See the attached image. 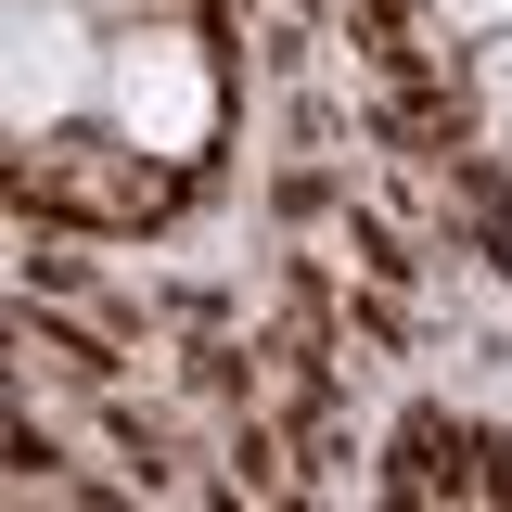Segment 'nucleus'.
<instances>
[{"label":"nucleus","mask_w":512,"mask_h":512,"mask_svg":"<svg viewBox=\"0 0 512 512\" xmlns=\"http://www.w3.org/2000/svg\"><path fill=\"white\" fill-rule=\"evenodd\" d=\"M103 64H116V39H103L90 0H13L0 13V116H13V141L39 154L64 116H90Z\"/></svg>","instance_id":"2"},{"label":"nucleus","mask_w":512,"mask_h":512,"mask_svg":"<svg viewBox=\"0 0 512 512\" xmlns=\"http://www.w3.org/2000/svg\"><path fill=\"white\" fill-rule=\"evenodd\" d=\"M474 116H487V141L512 154V26L487 39V64H474Z\"/></svg>","instance_id":"3"},{"label":"nucleus","mask_w":512,"mask_h":512,"mask_svg":"<svg viewBox=\"0 0 512 512\" xmlns=\"http://www.w3.org/2000/svg\"><path fill=\"white\" fill-rule=\"evenodd\" d=\"M103 116H116L128 154H154V167H180V154H205V128H218V64H205V39H192L180 13L154 26H116V64H103Z\"/></svg>","instance_id":"1"},{"label":"nucleus","mask_w":512,"mask_h":512,"mask_svg":"<svg viewBox=\"0 0 512 512\" xmlns=\"http://www.w3.org/2000/svg\"><path fill=\"white\" fill-rule=\"evenodd\" d=\"M436 26H461V39H500V26H512V0H436Z\"/></svg>","instance_id":"4"},{"label":"nucleus","mask_w":512,"mask_h":512,"mask_svg":"<svg viewBox=\"0 0 512 512\" xmlns=\"http://www.w3.org/2000/svg\"><path fill=\"white\" fill-rule=\"evenodd\" d=\"M90 13H103V26H116V13H167V0H90Z\"/></svg>","instance_id":"5"}]
</instances>
